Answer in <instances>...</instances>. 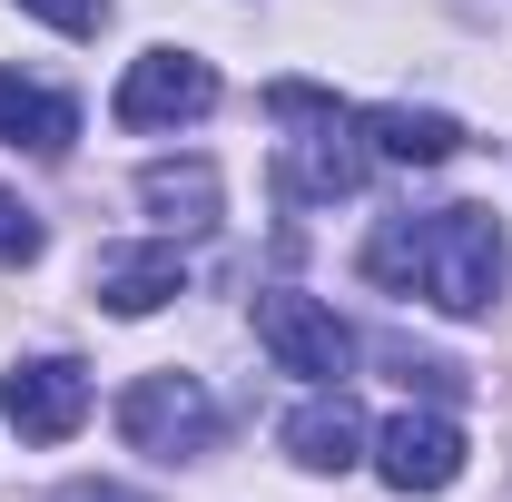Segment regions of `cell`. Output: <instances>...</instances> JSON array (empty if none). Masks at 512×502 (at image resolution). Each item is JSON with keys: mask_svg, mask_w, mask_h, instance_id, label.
Returning a JSON list of instances; mask_svg holds the SVG:
<instances>
[{"mask_svg": "<svg viewBox=\"0 0 512 502\" xmlns=\"http://www.w3.org/2000/svg\"><path fill=\"white\" fill-rule=\"evenodd\" d=\"M365 276L394 296H434L444 315H483L503 296V217L493 207H434V217H384Z\"/></svg>", "mask_w": 512, "mask_h": 502, "instance_id": "1", "label": "cell"}, {"mask_svg": "<svg viewBox=\"0 0 512 502\" xmlns=\"http://www.w3.org/2000/svg\"><path fill=\"white\" fill-rule=\"evenodd\" d=\"M119 434L128 453H148V463H197L207 443H217V404H207V384L197 375H138L119 394Z\"/></svg>", "mask_w": 512, "mask_h": 502, "instance_id": "2", "label": "cell"}, {"mask_svg": "<svg viewBox=\"0 0 512 502\" xmlns=\"http://www.w3.org/2000/svg\"><path fill=\"white\" fill-rule=\"evenodd\" d=\"M256 345L276 355V375H306V384H345V365H355L345 315L316 306V296H296V286H266L256 296Z\"/></svg>", "mask_w": 512, "mask_h": 502, "instance_id": "3", "label": "cell"}, {"mask_svg": "<svg viewBox=\"0 0 512 502\" xmlns=\"http://www.w3.org/2000/svg\"><path fill=\"white\" fill-rule=\"evenodd\" d=\"M217 109V69L188 60V50H148V60H128L119 99H109V119L119 128H178V119H207Z\"/></svg>", "mask_w": 512, "mask_h": 502, "instance_id": "4", "label": "cell"}, {"mask_svg": "<svg viewBox=\"0 0 512 502\" xmlns=\"http://www.w3.org/2000/svg\"><path fill=\"white\" fill-rule=\"evenodd\" d=\"M0 414L20 424V443H69L89 424V375L69 355H40V365H10L0 375Z\"/></svg>", "mask_w": 512, "mask_h": 502, "instance_id": "5", "label": "cell"}, {"mask_svg": "<svg viewBox=\"0 0 512 502\" xmlns=\"http://www.w3.org/2000/svg\"><path fill=\"white\" fill-rule=\"evenodd\" d=\"M375 473L394 493H444L453 473H463V424H444V414H394L375 434Z\"/></svg>", "mask_w": 512, "mask_h": 502, "instance_id": "6", "label": "cell"}, {"mask_svg": "<svg viewBox=\"0 0 512 502\" xmlns=\"http://www.w3.org/2000/svg\"><path fill=\"white\" fill-rule=\"evenodd\" d=\"M89 286L109 315H158L168 296H188V266H178V247H109L89 266Z\"/></svg>", "mask_w": 512, "mask_h": 502, "instance_id": "7", "label": "cell"}, {"mask_svg": "<svg viewBox=\"0 0 512 502\" xmlns=\"http://www.w3.org/2000/svg\"><path fill=\"white\" fill-rule=\"evenodd\" d=\"M286 453H296L306 473H355V453H365V414H355L345 394H316V404L286 414Z\"/></svg>", "mask_w": 512, "mask_h": 502, "instance_id": "8", "label": "cell"}, {"mask_svg": "<svg viewBox=\"0 0 512 502\" xmlns=\"http://www.w3.org/2000/svg\"><path fill=\"white\" fill-rule=\"evenodd\" d=\"M79 119H69V99H50L40 79H20V69H0V148H30V158H60Z\"/></svg>", "mask_w": 512, "mask_h": 502, "instance_id": "9", "label": "cell"}, {"mask_svg": "<svg viewBox=\"0 0 512 502\" xmlns=\"http://www.w3.org/2000/svg\"><path fill=\"white\" fill-rule=\"evenodd\" d=\"M138 197H148V217L178 227V237H207V227H217V168H207V158H158V168L138 178Z\"/></svg>", "mask_w": 512, "mask_h": 502, "instance_id": "10", "label": "cell"}, {"mask_svg": "<svg viewBox=\"0 0 512 502\" xmlns=\"http://www.w3.org/2000/svg\"><path fill=\"white\" fill-rule=\"evenodd\" d=\"M365 148L375 158H394V168H444L453 148H463V128L444 119V109H365Z\"/></svg>", "mask_w": 512, "mask_h": 502, "instance_id": "11", "label": "cell"}, {"mask_svg": "<svg viewBox=\"0 0 512 502\" xmlns=\"http://www.w3.org/2000/svg\"><path fill=\"white\" fill-rule=\"evenodd\" d=\"M345 128L355 119H335V128H316V138L286 148V197H355L365 188V148H355Z\"/></svg>", "mask_w": 512, "mask_h": 502, "instance_id": "12", "label": "cell"}, {"mask_svg": "<svg viewBox=\"0 0 512 502\" xmlns=\"http://www.w3.org/2000/svg\"><path fill=\"white\" fill-rule=\"evenodd\" d=\"M30 256H40V217L0 188V266H30Z\"/></svg>", "mask_w": 512, "mask_h": 502, "instance_id": "13", "label": "cell"}, {"mask_svg": "<svg viewBox=\"0 0 512 502\" xmlns=\"http://www.w3.org/2000/svg\"><path fill=\"white\" fill-rule=\"evenodd\" d=\"M20 10H40L50 30H69V40H89V30L109 20V0H20Z\"/></svg>", "mask_w": 512, "mask_h": 502, "instance_id": "14", "label": "cell"}, {"mask_svg": "<svg viewBox=\"0 0 512 502\" xmlns=\"http://www.w3.org/2000/svg\"><path fill=\"white\" fill-rule=\"evenodd\" d=\"M79 502H128V493H79Z\"/></svg>", "mask_w": 512, "mask_h": 502, "instance_id": "15", "label": "cell"}]
</instances>
